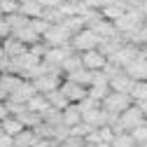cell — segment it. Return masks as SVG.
I'll return each mask as SVG.
<instances>
[{"label":"cell","instance_id":"6da1fadb","mask_svg":"<svg viewBox=\"0 0 147 147\" xmlns=\"http://www.w3.org/2000/svg\"><path fill=\"white\" fill-rule=\"evenodd\" d=\"M147 24V19L142 16V12L138 9V7H128L119 19L115 21V30H117V35H121V38L126 40L131 33H136L138 28H142Z\"/></svg>","mask_w":147,"mask_h":147},{"label":"cell","instance_id":"7a4b0ae2","mask_svg":"<svg viewBox=\"0 0 147 147\" xmlns=\"http://www.w3.org/2000/svg\"><path fill=\"white\" fill-rule=\"evenodd\" d=\"M140 124H145V115H142V110L133 103L131 107H126L124 112L119 115V126H117V131H115V136L117 133H128V131H133L136 126H140Z\"/></svg>","mask_w":147,"mask_h":147},{"label":"cell","instance_id":"3957f363","mask_svg":"<svg viewBox=\"0 0 147 147\" xmlns=\"http://www.w3.org/2000/svg\"><path fill=\"white\" fill-rule=\"evenodd\" d=\"M98 45H100V38H98L91 28H82L80 33H75V35L70 38V47L75 49L77 54L89 51V49H98Z\"/></svg>","mask_w":147,"mask_h":147},{"label":"cell","instance_id":"277c9868","mask_svg":"<svg viewBox=\"0 0 147 147\" xmlns=\"http://www.w3.org/2000/svg\"><path fill=\"white\" fill-rule=\"evenodd\" d=\"M131 105H133V98L128 94H117V91H110L107 98L103 100V110L105 112H112V115H121Z\"/></svg>","mask_w":147,"mask_h":147},{"label":"cell","instance_id":"5b68a950","mask_svg":"<svg viewBox=\"0 0 147 147\" xmlns=\"http://www.w3.org/2000/svg\"><path fill=\"white\" fill-rule=\"evenodd\" d=\"M70 38L72 35L68 33V28L63 24H54L49 26V30L42 35V42L47 47H63V45H70Z\"/></svg>","mask_w":147,"mask_h":147},{"label":"cell","instance_id":"8992f818","mask_svg":"<svg viewBox=\"0 0 147 147\" xmlns=\"http://www.w3.org/2000/svg\"><path fill=\"white\" fill-rule=\"evenodd\" d=\"M124 72L133 82H145L147 80V49H140V54L124 68Z\"/></svg>","mask_w":147,"mask_h":147},{"label":"cell","instance_id":"52a82bcc","mask_svg":"<svg viewBox=\"0 0 147 147\" xmlns=\"http://www.w3.org/2000/svg\"><path fill=\"white\" fill-rule=\"evenodd\" d=\"M86 28L94 30L98 38H100V42H103V40H110V38H115V35H117L115 24H112V21H107V19H103L100 12H96V14H94V19H89Z\"/></svg>","mask_w":147,"mask_h":147},{"label":"cell","instance_id":"ba28073f","mask_svg":"<svg viewBox=\"0 0 147 147\" xmlns=\"http://www.w3.org/2000/svg\"><path fill=\"white\" fill-rule=\"evenodd\" d=\"M63 82V75L61 72H47V75H40L38 80H33V86L38 94H51V91H56Z\"/></svg>","mask_w":147,"mask_h":147},{"label":"cell","instance_id":"9c48e42d","mask_svg":"<svg viewBox=\"0 0 147 147\" xmlns=\"http://www.w3.org/2000/svg\"><path fill=\"white\" fill-rule=\"evenodd\" d=\"M59 89H61V94L68 98L70 105H75V103H80V100H84V98L89 96V89H86V86H80V84L70 82V80H65V77H63V82H61Z\"/></svg>","mask_w":147,"mask_h":147},{"label":"cell","instance_id":"30bf717a","mask_svg":"<svg viewBox=\"0 0 147 147\" xmlns=\"http://www.w3.org/2000/svg\"><path fill=\"white\" fill-rule=\"evenodd\" d=\"M80 59H82V68H86V70H103L105 63H107V59L103 56L98 49L82 51V54H80Z\"/></svg>","mask_w":147,"mask_h":147},{"label":"cell","instance_id":"8fae6325","mask_svg":"<svg viewBox=\"0 0 147 147\" xmlns=\"http://www.w3.org/2000/svg\"><path fill=\"white\" fill-rule=\"evenodd\" d=\"M35 94H38V91H35L33 82L24 80V82H21L19 86H16V89L12 91V94H9L7 98H9V100H14V103H24V105H26V103H28V100H30V98H33Z\"/></svg>","mask_w":147,"mask_h":147},{"label":"cell","instance_id":"7c38bea8","mask_svg":"<svg viewBox=\"0 0 147 147\" xmlns=\"http://www.w3.org/2000/svg\"><path fill=\"white\" fill-rule=\"evenodd\" d=\"M107 84H110V91H117V94H131V89H133L136 82L121 70V72H117L115 77H110Z\"/></svg>","mask_w":147,"mask_h":147},{"label":"cell","instance_id":"4fadbf2b","mask_svg":"<svg viewBox=\"0 0 147 147\" xmlns=\"http://www.w3.org/2000/svg\"><path fill=\"white\" fill-rule=\"evenodd\" d=\"M0 45H3V51H5V56H7V59H16V56H21V54L28 49V47H26L21 40H16L14 35L5 38V40L0 42Z\"/></svg>","mask_w":147,"mask_h":147},{"label":"cell","instance_id":"5bb4252c","mask_svg":"<svg viewBox=\"0 0 147 147\" xmlns=\"http://www.w3.org/2000/svg\"><path fill=\"white\" fill-rule=\"evenodd\" d=\"M0 128H3V133L5 136H9V138H14V136H19L21 131H24V124L16 119L14 115H7L3 121H0Z\"/></svg>","mask_w":147,"mask_h":147},{"label":"cell","instance_id":"9a60e30c","mask_svg":"<svg viewBox=\"0 0 147 147\" xmlns=\"http://www.w3.org/2000/svg\"><path fill=\"white\" fill-rule=\"evenodd\" d=\"M61 121H63L65 128H72V126L82 124V112L77 110V105H68L63 112H61Z\"/></svg>","mask_w":147,"mask_h":147},{"label":"cell","instance_id":"2e32d148","mask_svg":"<svg viewBox=\"0 0 147 147\" xmlns=\"http://www.w3.org/2000/svg\"><path fill=\"white\" fill-rule=\"evenodd\" d=\"M91 77H94V70H86V68H77V70H72V72L65 75V80L75 82V84H80V86H86V89H89V84H91Z\"/></svg>","mask_w":147,"mask_h":147},{"label":"cell","instance_id":"e0dca14e","mask_svg":"<svg viewBox=\"0 0 147 147\" xmlns=\"http://www.w3.org/2000/svg\"><path fill=\"white\" fill-rule=\"evenodd\" d=\"M12 35H14L16 40H21V42H24L26 47H30V45H35V42H40V40H42V38H40V35L35 33V30H33V28H30L28 24H26L24 28H19V30H14Z\"/></svg>","mask_w":147,"mask_h":147},{"label":"cell","instance_id":"ac0fdd59","mask_svg":"<svg viewBox=\"0 0 147 147\" xmlns=\"http://www.w3.org/2000/svg\"><path fill=\"white\" fill-rule=\"evenodd\" d=\"M42 5L38 3V0H26V3L19 5V14H24L26 19H38V16H42Z\"/></svg>","mask_w":147,"mask_h":147},{"label":"cell","instance_id":"d6986e66","mask_svg":"<svg viewBox=\"0 0 147 147\" xmlns=\"http://www.w3.org/2000/svg\"><path fill=\"white\" fill-rule=\"evenodd\" d=\"M16 119H19V121L24 124V128H38V126L42 124V115H38V112H30L28 107L24 110V112H19V115H16Z\"/></svg>","mask_w":147,"mask_h":147},{"label":"cell","instance_id":"ffe728a7","mask_svg":"<svg viewBox=\"0 0 147 147\" xmlns=\"http://www.w3.org/2000/svg\"><path fill=\"white\" fill-rule=\"evenodd\" d=\"M126 9H128V5H105V7H100L98 12H100L103 19H107V21H112V24H115Z\"/></svg>","mask_w":147,"mask_h":147},{"label":"cell","instance_id":"44dd1931","mask_svg":"<svg viewBox=\"0 0 147 147\" xmlns=\"http://www.w3.org/2000/svg\"><path fill=\"white\" fill-rule=\"evenodd\" d=\"M26 107L30 110V112H38V115H42L45 110H47V107H51V105H49V100H47V96H45V94H35V96H33V98L26 103Z\"/></svg>","mask_w":147,"mask_h":147},{"label":"cell","instance_id":"7402d4cb","mask_svg":"<svg viewBox=\"0 0 147 147\" xmlns=\"http://www.w3.org/2000/svg\"><path fill=\"white\" fill-rule=\"evenodd\" d=\"M77 68H82V59H80V54H77V51H72L70 56H65V59H63V63H61V70H63V77L68 75V72H72V70H77Z\"/></svg>","mask_w":147,"mask_h":147},{"label":"cell","instance_id":"603a6c76","mask_svg":"<svg viewBox=\"0 0 147 147\" xmlns=\"http://www.w3.org/2000/svg\"><path fill=\"white\" fill-rule=\"evenodd\" d=\"M12 140H14L16 147H33V142H35V131H33V128H24V131H21L19 136H14Z\"/></svg>","mask_w":147,"mask_h":147},{"label":"cell","instance_id":"cb8c5ba5","mask_svg":"<svg viewBox=\"0 0 147 147\" xmlns=\"http://www.w3.org/2000/svg\"><path fill=\"white\" fill-rule=\"evenodd\" d=\"M47 100H49V105H51V107L61 110V112L70 105V103H68V98L61 94V89H56V91H51V94H47Z\"/></svg>","mask_w":147,"mask_h":147},{"label":"cell","instance_id":"d4e9b609","mask_svg":"<svg viewBox=\"0 0 147 147\" xmlns=\"http://www.w3.org/2000/svg\"><path fill=\"white\" fill-rule=\"evenodd\" d=\"M63 26L68 28L70 35H75V33H80L82 28H86V19H84V16H68V19L63 21Z\"/></svg>","mask_w":147,"mask_h":147},{"label":"cell","instance_id":"484cf974","mask_svg":"<svg viewBox=\"0 0 147 147\" xmlns=\"http://www.w3.org/2000/svg\"><path fill=\"white\" fill-rule=\"evenodd\" d=\"M42 121L49 124V126H61V124H63V121H61V110H56V107H47L45 112H42Z\"/></svg>","mask_w":147,"mask_h":147},{"label":"cell","instance_id":"4316f807","mask_svg":"<svg viewBox=\"0 0 147 147\" xmlns=\"http://www.w3.org/2000/svg\"><path fill=\"white\" fill-rule=\"evenodd\" d=\"M0 82H3V86H5V91H7V96H9L12 91L24 82V77H19V75H0Z\"/></svg>","mask_w":147,"mask_h":147},{"label":"cell","instance_id":"83f0119b","mask_svg":"<svg viewBox=\"0 0 147 147\" xmlns=\"http://www.w3.org/2000/svg\"><path fill=\"white\" fill-rule=\"evenodd\" d=\"M133 98V103H140V100H147V82H136L131 94H128Z\"/></svg>","mask_w":147,"mask_h":147},{"label":"cell","instance_id":"f1b7e54d","mask_svg":"<svg viewBox=\"0 0 147 147\" xmlns=\"http://www.w3.org/2000/svg\"><path fill=\"white\" fill-rule=\"evenodd\" d=\"M19 12V3L16 0H0V16H9Z\"/></svg>","mask_w":147,"mask_h":147},{"label":"cell","instance_id":"f546056e","mask_svg":"<svg viewBox=\"0 0 147 147\" xmlns=\"http://www.w3.org/2000/svg\"><path fill=\"white\" fill-rule=\"evenodd\" d=\"M28 26H30V28H33V30H35V33H38L40 38H42V35L49 30V26H51V24H47V21L42 19V16H38V19H28Z\"/></svg>","mask_w":147,"mask_h":147},{"label":"cell","instance_id":"4dcf8cb0","mask_svg":"<svg viewBox=\"0 0 147 147\" xmlns=\"http://www.w3.org/2000/svg\"><path fill=\"white\" fill-rule=\"evenodd\" d=\"M131 133V138H133V142L136 145H142V142H147V124H140V126H136L133 131H128Z\"/></svg>","mask_w":147,"mask_h":147},{"label":"cell","instance_id":"1f68e13d","mask_svg":"<svg viewBox=\"0 0 147 147\" xmlns=\"http://www.w3.org/2000/svg\"><path fill=\"white\" fill-rule=\"evenodd\" d=\"M112 147H136V142H133V138H131V133H117L115 136V140H112Z\"/></svg>","mask_w":147,"mask_h":147},{"label":"cell","instance_id":"d6a6232c","mask_svg":"<svg viewBox=\"0 0 147 147\" xmlns=\"http://www.w3.org/2000/svg\"><path fill=\"white\" fill-rule=\"evenodd\" d=\"M98 138H100V142H110V145H112V140H115V128H112V126H100V128H98Z\"/></svg>","mask_w":147,"mask_h":147},{"label":"cell","instance_id":"836d02e7","mask_svg":"<svg viewBox=\"0 0 147 147\" xmlns=\"http://www.w3.org/2000/svg\"><path fill=\"white\" fill-rule=\"evenodd\" d=\"M33 147H61V142L54 140V138H40V136H35Z\"/></svg>","mask_w":147,"mask_h":147},{"label":"cell","instance_id":"e575fe53","mask_svg":"<svg viewBox=\"0 0 147 147\" xmlns=\"http://www.w3.org/2000/svg\"><path fill=\"white\" fill-rule=\"evenodd\" d=\"M61 147H84V140L75 138V136H68L65 140H61Z\"/></svg>","mask_w":147,"mask_h":147},{"label":"cell","instance_id":"d590c367","mask_svg":"<svg viewBox=\"0 0 147 147\" xmlns=\"http://www.w3.org/2000/svg\"><path fill=\"white\" fill-rule=\"evenodd\" d=\"M9 35H12V28H9L7 19H5V16H0V42H3L5 38H9Z\"/></svg>","mask_w":147,"mask_h":147},{"label":"cell","instance_id":"8d00e7d4","mask_svg":"<svg viewBox=\"0 0 147 147\" xmlns=\"http://www.w3.org/2000/svg\"><path fill=\"white\" fill-rule=\"evenodd\" d=\"M38 3L42 5V9H56V7H61L63 0H38Z\"/></svg>","mask_w":147,"mask_h":147},{"label":"cell","instance_id":"74e56055","mask_svg":"<svg viewBox=\"0 0 147 147\" xmlns=\"http://www.w3.org/2000/svg\"><path fill=\"white\" fill-rule=\"evenodd\" d=\"M12 145H14V140L9 136H5V133L0 136V147H12Z\"/></svg>","mask_w":147,"mask_h":147},{"label":"cell","instance_id":"f35d334b","mask_svg":"<svg viewBox=\"0 0 147 147\" xmlns=\"http://www.w3.org/2000/svg\"><path fill=\"white\" fill-rule=\"evenodd\" d=\"M105 5H128L126 0H103V7Z\"/></svg>","mask_w":147,"mask_h":147},{"label":"cell","instance_id":"ab89813d","mask_svg":"<svg viewBox=\"0 0 147 147\" xmlns=\"http://www.w3.org/2000/svg\"><path fill=\"white\" fill-rule=\"evenodd\" d=\"M5 100H7V91L3 86V82H0V103H5Z\"/></svg>","mask_w":147,"mask_h":147},{"label":"cell","instance_id":"60d3db41","mask_svg":"<svg viewBox=\"0 0 147 147\" xmlns=\"http://www.w3.org/2000/svg\"><path fill=\"white\" fill-rule=\"evenodd\" d=\"M140 110H142V115H145V119H147V100H140V103H136Z\"/></svg>","mask_w":147,"mask_h":147},{"label":"cell","instance_id":"b9f144b4","mask_svg":"<svg viewBox=\"0 0 147 147\" xmlns=\"http://www.w3.org/2000/svg\"><path fill=\"white\" fill-rule=\"evenodd\" d=\"M7 117V107H5V103H0V121H3Z\"/></svg>","mask_w":147,"mask_h":147},{"label":"cell","instance_id":"7bdbcfd3","mask_svg":"<svg viewBox=\"0 0 147 147\" xmlns=\"http://www.w3.org/2000/svg\"><path fill=\"white\" fill-rule=\"evenodd\" d=\"M5 56V51H3V45H0V59H3Z\"/></svg>","mask_w":147,"mask_h":147},{"label":"cell","instance_id":"ee69618b","mask_svg":"<svg viewBox=\"0 0 147 147\" xmlns=\"http://www.w3.org/2000/svg\"><path fill=\"white\" fill-rule=\"evenodd\" d=\"M84 147H96V145H91V142H84Z\"/></svg>","mask_w":147,"mask_h":147},{"label":"cell","instance_id":"f6af8a7d","mask_svg":"<svg viewBox=\"0 0 147 147\" xmlns=\"http://www.w3.org/2000/svg\"><path fill=\"white\" fill-rule=\"evenodd\" d=\"M72 3H86V0H72Z\"/></svg>","mask_w":147,"mask_h":147},{"label":"cell","instance_id":"bcb514c9","mask_svg":"<svg viewBox=\"0 0 147 147\" xmlns=\"http://www.w3.org/2000/svg\"><path fill=\"white\" fill-rule=\"evenodd\" d=\"M140 147H147V142H142V145H140Z\"/></svg>","mask_w":147,"mask_h":147},{"label":"cell","instance_id":"7dc6e473","mask_svg":"<svg viewBox=\"0 0 147 147\" xmlns=\"http://www.w3.org/2000/svg\"><path fill=\"white\" fill-rule=\"evenodd\" d=\"M0 136H3V128H0Z\"/></svg>","mask_w":147,"mask_h":147},{"label":"cell","instance_id":"c3c4849f","mask_svg":"<svg viewBox=\"0 0 147 147\" xmlns=\"http://www.w3.org/2000/svg\"><path fill=\"white\" fill-rule=\"evenodd\" d=\"M145 124H147V119H145Z\"/></svg>","mask_w":147,"mask_h":147},{"label":"cell","instance_id":"681fc988","mask_svg":"<svg viewBox=\"0 0 147 147\" xmlns=\"http://www.w3.org/2000/svg\"><path fill=\"white\" fill-rule=\"evenodd\" d=\"M12 147H16V145H12Z\"/></svg>","mask_w":147,"mask_h":147},{"label":"cell","instance_id":"f907efd6","mask_svg":"<svg viewBox=\"0 0 147 147\" xmlns=\"http://www.w3.org/2000/svg\"><path fill=\"white\" fill-rule=\"evenodd\" d=\"M136 147H140V145H136Z\"/></svg>","mask_w":147,"mask_h":147}]
</instances>
